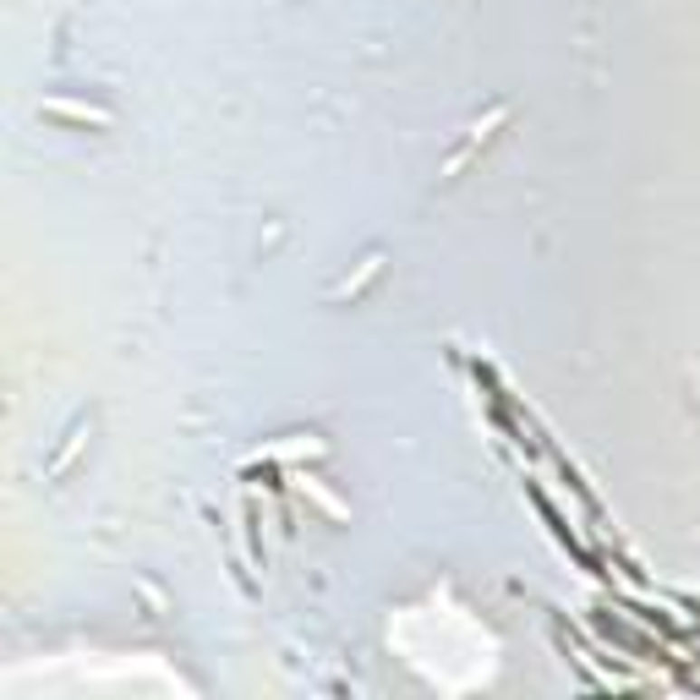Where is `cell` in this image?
<instances>
[{
  "label": "cell",
  "mask_w": 700,
  "mask_h": 700,
  "mask_svg": "<svg viewBox=\"0 0 700 700\" xmlns=\"http://www.w3.org/2000/svg\"><path fill=\"white\" fill-rule=\"evenodd\" d=\"M498 120H509V110H503V104H498V110H493V115H487V120H482V126H471V143H465V149H460V154H455V159H449V176H455V170H460V165H465V159H471V149H476V143H482V137H487V131H493V126H498Z\"/></svg>",
  "instance_id": "cell-1"
},
{
  "label": "cell",
  "mask_w": 700,
  "mask_h": 700,
  "mask_svg": "<svg viewBox=\"0 0 700 700\" xmlns=\"http://www.w3.org/2000/svg\"><path fill=\"white\" fill-rule=\"evenodd\" d=\"M44 110H50V115H72V120H93V126H110V115H104V110H93V104H66V99H50Z\"/></svg>",
  "instance_id": "cell-2"
},
{
  "label": "cell",
  "mask_w": 700,
  "mask_h": 700,
  "mask_svg": "<svg viewBox=\"0 0 700 700\" xmlns=\"http://www.w3.org/2000/svg\"><path fill=\"white\" fill-rule=\"evenodd\" d=\"M378 268H383V257H378V252H372V257H367V263H361V273H356V279H345V285H340V291H334V296H340V302H345V296H356V291H361V285H367V279H372V273H378Z\"/></svg>",
  "instance_id": "cell-3"
}]
</instances>
